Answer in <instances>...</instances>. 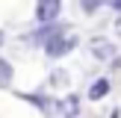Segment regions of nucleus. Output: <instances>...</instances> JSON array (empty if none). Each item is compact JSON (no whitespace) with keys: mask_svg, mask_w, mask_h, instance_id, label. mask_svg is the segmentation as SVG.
<instances>
[{"mask_svg":"<svg viewBox=\"0 0 121 118\" xmlns=\"http://www.w3.org/2000/svg\"><path fill=\"white\" fill-rule=\"evenodd\" d=\"M74 44H77V35L74 33H59L56 38L47 44V56H53V59H56V56H65Z\"/></svg>","mask_w":121,"mask_h":118,"instance_id":"obj_1","label":"nucleus"},{"mask_svg":"<svg viewBox=\"0 0 121 118\" xmlns=\"http://www.w3.org/2000/svg\"><path fill=\"white\" fill-rule=\"evenodd\" d=\"M59 9H62L59 0H39V3H35V18H39V21H53Z\"/></svg>","mask_w":121,"mask_h":118,"instance_id":"obj_2","label":"nucleus"},{"mask_svg":"<svg viewBox=\"0 0 121 118\" xmlns=\"http://www.w3.org/2000/svg\"><path fill=\"white\" fill-rule=\"evenodd\" d=\"M89 47H92V53H95L98 59H112V56H115V47H112L106 38H95Z\"/></svg>","mask_w":121,"mask_h":118,"instance_id":"obj_3","label":"nucleus"},{"mask_svg":"<svg viewBox=\"0 0 121 118\" xmlns=\"http://www.w3.org/2000/svg\"><path fill=\"white\" fill-rule=\"evenodd\" d=\"M106 92H109V80H106V77H100V80L95 83L92 88H89V97H92V100H100Z\"/></svg>","mask_w":121,"mask_h":118,"instance_id":"obj_4","label":"nucleus"},{"mask_svg":"<svg viewBox=\"0 0 121 118\" xmlns=\"http://www.w3.org/2000/svg\"><path fill=\"white\" fill-rule=\"evenodd\" d=\"M77 109H80V103H77V97H74V94H68V97L62 100V112H65L68 118H74V115H77Z\"/></svg>","mask_w":121,"mask_h":118,"instance_id":"obj_5","label":"nucleus"},{"mask_svg":"<svg viewBox=\"0 0 121 118\" xmlns=\"http://www.w3.org/2000/svg\"><path fill=\"white\" fill-rule=\"evenodd\" d=\"M9 80H12V68L3 62V59H0V86H6Z\"/></svg>","mask_w":121,"mask_h":118,"instance_id":"obj_6","label":"nucleus"},{"mask_svg":"<svg viewBox=\"0 0 121 118\" xmlns=\"http://www.w3.org/2000/svg\"><path fill=\"white\" fill-rule=\"evenodd\" d=\"M98 6H100V3H95V0H89V3H83V9H86V12H95Z\"/></svg>","mask_w":121,"mask_h":118,"instance_id":"obj_7","label":"nucleus"},{"mask_svg":"<svg viewBox=\"0 0 121 118\" xmlns=\"http://www.w3.org/2000/svg\"><path fill=\"white\" fill-rule=\"evenodd\" d=\"M109 9H118V12H121V0H115V3H109Z\"/></svg>","mask_w":121,"mask_h":118,"instance_id":"obj_8","label":"nucleus"},{"mask_svg":"<svg viewBox=\"0 0 121 118\" xmlns=\"http://www.w3.org/2000/svg\"><path fill=\"white\" fill-rule=\"evenodd\" d=\"M112 118H121V112H118V109H112Z\"/></svg>","mask_w":121,"mask_h":118,"instance_id":"obj_9","label":"nucleus"},{"mask_svg":"<svg viewBox=\"0 0 121 118\" xmlns=\"http://www.w3.org/2000/svg\"><path fill=\"white\" fill-rule=\"evenodd\" d=\"M115 30H118V33H121V18H118V24H115Z\"/></svg>","mask_w":121,"mask_h":118,"instance_id":"obj_10","label":"nucleus"},{"mask_svg":"<svg viewBox=\"0 0 121 118\" xmlns=\"http://www.w3.org/2000/svg\"><path fill=\"white\" fill-rule=\"evenodd\" d=\"M0 44H3V33H0Z\"/></svg>","mask_w":121,"mask_h":118,"instance_id":"obj_11","label":"nucleus"}]
</instances>
